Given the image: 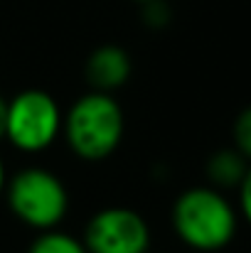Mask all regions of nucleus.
<instances>
[{"instance_id":"nucleus-1","label":"nucleus","mask_w":251,"mask_h":253,"mask_svg":"<svg viewBox=\"0 0 251 253\" xmlns=\"http://www.w3.org/2000/svg\"><path fill=\"white\" fill-rule=\"evenodd\" d=\"M170 226L177 241L195 253L224 251L239 231L237 204L212 184L182 189L170 207Z\"/></svg>"},{"instance_id":"nucleus-2","label":"nucleus","mask_w":251,"mask_h":253,"mask_svg":"<svg viewBox=\"0 0 251 253\" xmlns=\"http://www.w3.org/2000/svg\"><path fill=\"white\" fill-rule=\"evenodd\" d=\"M126 138V113L116 93L86 91L77 96L62 118V140L82 163H103L118 153Z\"/></svg>"},{"instance_id":"nucleus-3","label":"nucleus","mask_w":251,"mask_h":253,"mask_svg":"<svg viewBox=\"0 0 251 253\" xmlns=\"http://www.w3.org/2000/svg\"><path fill=\"white\" fill-rule=\"evenodd\" d=\"M2 202L12 219L35 234L59 229L72 209L69 187L45 165H25L7 174Z\"/></svg>"},{"instance_id":"nucleus-4","label":"nucleus","mask_w":251,"mask_h":253,"mask_svg":"<svg viewBox=\"0 0 251 253\" xmlns=\"http://www.w3.org/2000/svg\"><path fill=\"white\" fill-rule=\"evenodd\" d=\"M64 108L45 88H22L7 98L2 140L22 155H42L62 140Z\"/></svg>"},{"instance_id":"nucleus-5","label":"nucleus","mask_w":251,"mask_h":253,"mask_svg":"<svg viewBox=\"0 0 251 253\" xmlns=\"http://www.w3.org/2000/svg\"><path fill=\"white\" fill-rule=\"evenodd\" d=\"M82 241L89 253H148L153 231L138 209L111 204L86 219Z\"/></svg>"},{"instance_id":"nucleus-6","label":"nucleus","mask_w":251,"mask_h":253,"mask_svg":"<svg viewBox=\"0 0 251 253\" xmlns=\"http://www.w3.org/2000/svg\"><path fill=\"white\" fill-rule=\"evenodd\" d=\"M133 74V59L121 44H101L89 52L84 62V79L91 91L116 93L128 84Z\"/></svg>"},{"instance_id":"nucleus-7","label":"nucleus","mask_w":251,"mask_h":253,"mask_svg":"<svg viewBox=\"0 0 251 253\" xmlns=\"http://www.w3.org/2000/svg\"><path fill=\"white\" fill-rule=\"evenodd\" d=\"M249 169V160L234 148H219L214 150L207 163H204V174H207V184L222 189V192H237V187L242 184L244 174Z\"/></svg>"},{"instance_id":"nucleus-8","label":"nucleus","mask_w":251,"mask_h":253,"mask_svg":"<svg viewBox=\"0 0 251 253\" xmlns=\"http://www.w3.org/2000/svg\"><path fill=\"white\" fill-rule=\"evenodd\" d=\"M25 253H89L84 246L82 236L59 229H50V231H40L32 236V241L27 244Z\"/></svg>"},{"instance_id":"nucleus-9","label":"nucleus","mask_w":251,"mask_h":253,"mask_svg":"<svg viewBox=\"0 0 251 253\" xmlns=\"http://www.w3.org/2000/svg\"><path fill=\"white\" fill-rule=\"evenodd\" d=\"M232 145L251 163V103L237 113L232 123Z\"/></svg>"},{"instance_id":"nucleus-10","label":"nucleus","mask_w":251,"mask_h":253,"mask_svg":"<svg viewBox=\"0 0 251 253\" xmlns=\"http://www.w3.org/2000/svg\"><path fill=\"white\" fill-rule=\"evenodd\" d=\"M141 20L148 30H165L172 22V10L165 0H148L141 5Z\"/></svg>"},{"instance_id":"nucleus-11","label":"nucleus","mask_w":251,"mask_h":253,"mask_svg":"<svg viewBox=\"0 0 251 253\" xmlns=\"http://www.w3.org/2000/svg\"><path fill=\"white\" fill-rule=\"evenodd\" d=\"M237 211H239V219H244L251 226V163L242 184L237 187Z\"/></svg>"},{"instance_id":"nucleus-12","label":"nucleus","mask_w":251,"mask_h":253,"mask_svg":"<svg viewBox=\"0 0 251 253\" xmlns=\"http://www.w3.org/2000/svg\"><path fill=\"white\" fill-rule=\"evenodd\" d=\"M7 165H5V158L0 153V199H2V192H5V182H7Z\"/></svg>"},{"instance_id":"nucleus-13","label":"nucleus","mask_w":251,"mask_h":253,"mask_svg":"<svg viewBox=\"0 0 251 253\" xmlns=\"http://www.w3.org/2000/svg\"><path fill=\"white\" fill-rule=\"evenodd\" d=\"M5 111H7V98L0 96V140H2V128H5Z\"/></svg>"},{"instance_id":"nucleus-14","label":"nucleus","mask_w":251,"mask_h":253,"mask_svg":"<svg viewBox=\"0 0 251 253\" xmlns=\"http://www.w3.org/2000/svg\"><path fill=\"white\" fill-rule=\"evenodd\" d=\"M133 2H138V5H143V2H148V0H133Z\"/></svg>"},{"instance_id":"nucleus-15","label":"nucleus","mask_w":251,"mask_h":253,"mask_svg":"<svg viewBox=\"0 0 251 253\" xmlns=\"http://www.w3.org/2000/svg\"><path fill=\"white\" fill-rule=\"evenodd\" d=\"M148 253H151V251H148Z\"/></svg>"}]
</instances>
